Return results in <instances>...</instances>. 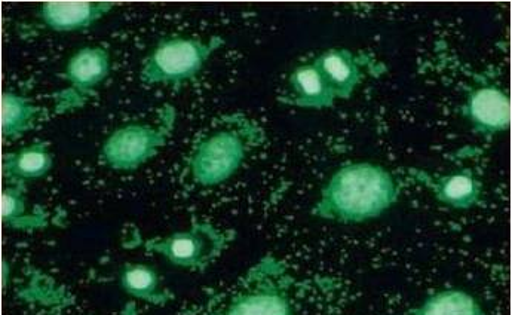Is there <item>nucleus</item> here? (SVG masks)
<instances>
[{"label":"nucleus","mask_w":512,"mask_h":315,"mask_svg":"<svg viewBox=\"0 0 512 315\" xmlns=\"http://www.w3.org/2000/svg\"><path fill=\"white\" fill-rule=\"evenodd\" d=\"M311 281L266 255L232 286L208 298L195 315H309Z\"/></svg>","instance_id":"obj_1"},{"label":"nucleus","mask_w":512,"mask_h":315,"mask_svg":"<svg viewBox=\"0 0 512 315\" xmlns=\"http://www.w3.org/2000/svg\"><path fill=\"white\" fill-rule=\"evenodd\" d=\"M400 197V182L388 168L354 162L330 177L312 214L328 222L355 225L382 216Z\"/></svg>","instance_id":"obj_2"},{"label":"nucleus","mask_w":512,"mask_h":315,"mask_svg":"<svg viewBox=\"0 0 512 315\" xmlns=\"http://www.w3.org/2000/svg\"><path fill=\"white\" fill-rule=\"evenodd\" d=\"M265 140L259 122L244 113L219 116L196 137L186 158L187 180L201 188L228 182Z\"/></svg>","instance_id":"obj_3"},{"label":"nucleus","mask_w":512,"mask_h":315,"mask_svg":"<svg viewBox=\"0 0 512 315\" xmlns=\"http://www.w3.org/2000/svg\"><path fill=\"white\" fill-rule=\"evenodd\" d=\"M223 45L225 41L220 36L164 39L143 61L141 81L147 85H180L190 81Z\"/></svg>","instance_id":"obj_4"},{"label":"nucleus","mask_w":512,"mask_h":315,"mask_svg":"<svg viewBox=\"0 0 512 315\" xmlns=\"http://www.w3.org/2000/svg\"><path fill=\"white\" fill-rule=\"evenodd\" d=\"M233 240L235 231H226L217 228L213 223L195 220L187 231L144 240L134 247L140 246L147 252L158 253L180 268L205 271L217 259L222 258Z\"/></svg>","instance_id":"obj_5"},{"label":"nucleus","mask_w":512,"mask_h":315,"mask_svg":"<svg viewBox=\"0 0 512 315\" xmlns=\"http://www.w3.org/2000/svg\"><path fill=\"white\" fill-rule=\"evenodd\" d=\"M176 127V110L165 106L155 122L130 124L113 131L103 148L101 161L116 171H134L155 158Z\"/></svg>","instance_id":"obj_6"},{"label":"nucleus","mask_w":512,"mask_h":315,"mask_svg":"<svg viewBox=\"0 0 512 315\" xmlns=\"http://www.w3.org/2000/svg\"><path fill=\"white\" fill-rule=\"evenodd\" d=\"M314 66L320 70L336 100L351 99L366 79L380 78L388 70L373 54L355 53L348 48L324 51L315 58Z\"/></svg>","instance_id":"obj_7"},{"label":"nucleus","mask_w":512,"mask_h":315,"mask_svg":"<svg viewBox=\"0 0 512 315\" xmlns=\"http://www.w3.org/2000/svg\"><path fill=\"white\" fill-rule=\"evenodd\" d=\"M461 115L474 133L492 137L504 133L511 125L510 94L496 82H478L466 90Z\"/></svg>","instance_id":"obj_8"},{"label":"nucleus","mask_w":512,"mask_h":315,"mask_svg":"<svg viewBox=\"0 0 512 315\" xmlns=\"http://www.w3.org/2000/svg\"><path fill=\"white\" fill-rule=\"evenodd\" d=\"M409 174L425 186L438 203L450 209L471 210L483 204L484 183L471 168L447 174H431L412 168Z\"/></svg>","instance_id":"obj_9"},{"label":"nucleus","mask_w":512,"mask_h":315,"mask_svg":"<svg viewBox=\"0 0 512 315\" xmlns=\"http://www.w3.org/2000/svg\"><path fill=\"white\" fill-rule=\"evenodd\" d=\"M113 8L112 2H45L36 17L52 32H79L90 29Z\"/></svg>","instance_id":"obj_10"},{"label":"nucleus","mask_w":512,"mask_h":315,"mask_svg":"<svg viewBox=\"0 0 512 315\" xmlns=\"http://www.w3.org/2000/svg\"><path fill=\"white\" fill-rule=\"evenodd\" d=\"M281 103L303 109H326L336 103V97L314 63L296 67L288 78Z\"/></svg>","instance_id":"obj_11"},{"label":"nucleus","mask_w":512,"mask_h":315,"mask_svg":"<svg viewBox=\"0 0 512 315\" xmlns=\"http://www.w3.org/2000/svg\"><path fill=\"white\" fill-rule=\"evenodd\" d=\"M54 165L47 142H36L3 155L2 173L9 183H27L47 176Z\"/></svg>","instance_id":"obj_12"},{"label":"nucleus","mask_w":512,"mask_h":315,"mask_svg":"<svg viewBox=\"0 0 512 315\" xmlns=\"http://www.w3.org/2000/svg\"><path fill=\"white\" fill-rule=\"evenodd\" d=\"M109 73L110 54L103 47L82 48L67 61L66 79L81 94L90 93Z\"/></svg>","instance_id":"obj_13"},{"label":"nucleus","mask_w":512,"mask_h":315,"mask_svg":"<svg viewBox=\"0 0 512 315\" xmlns=\"http://www.w3.org/2000/svg\"><path fill=\"white\" fill-rule=\"evenodd\" d=\"M26 183H9L2 191L3 225L18 231H36L47 228L51 214L47 210H30L27 206Z\"/></svg>","instance_id":"obj_14"},{"label":"nucleus","mask_w":512,"mask_h":315,"mask_svg":"<svg viewBox=\"0 0 512 315\" xmlns=\"http://www.w3.org/2000/svg\"><path fill=\"white\" fill-rule=\"evenodd\" d=\"M119 283L125 293L149 304L165 305L173 299L158 269L146 263H127L121 269Z\"/></svg>","instance_id":"obj_15"},{"label":"nucleus","mask_w":512,"mask_h":315,"mask_svg":"<svg viewBox=\"0 0 512 315\" xmlns=\"http://www.w3.org/2000/svg\"><path fill=\"white\" fill-rule=\"evenodd\" d=\"M44 109L35 105L32 100L12 91H3L2 93V137L3 140L20 139L27 131L32 130L39 119H41Z\"/></svg>","instance_id":"obj_16"},{"label":"nucleus","mask_w":512,"mask_h":315,"mask_svg":"<svg viewBox=\"0 0 512 315\" xmlns=\"http://www.w3.org/2000/svg\"><path fill=\"white\" fill-rule=\"evenodd\" d=\"M403 315H487L480 302L461 289H446L428 296Z\"/></svg>","instance_id":"obj_17"}]
</instances>
